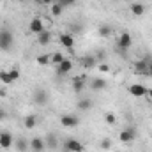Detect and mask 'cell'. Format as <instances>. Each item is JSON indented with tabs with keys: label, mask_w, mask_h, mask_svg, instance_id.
<instances>
[{
	"label": "cell",
	"mask_w": 152,
	"mask_h": 152,
	"mask_svg": "<svg viewBox=\"0 0 152 152\" xmlns=\"http://www.w3.org/2000/svg\"><path fill=\"white\" fill-rule=\"evenodd\" d=\"M14 44V36L11 30H0V50L2 51H9Z\"/></svg>",
	"instance_id": "obj_1"
},
{
	"label": "cell",
	"mask_w": 152,
	"mask_h": 152,
	"mask_svg": "<svg viewBox=\"0 0 152 152\" xmlns=\"http://www.w3.org/2000/svg\"><path fill=\"white\" fill-rule=\"evenodd\" d=\"M64 151L66 152H83L85 151V147H83V143L80 142V140H76V138H67L66 142H64Z\"/></svg>",
	"instance_id": "obj_2"
},
{
	"label": "cell",
	"mask_w": 152,
	"mask_h": 152,
	"mask_svg": "<svg viewBox=\"0 0 152 152\" xmlns=\"http://www.w3.org/2000/svg\"><path fill=\"white\" fill-rule=\"evenodd\" d=\"M131 46H133V37H131V34H129V32H122V34L118 36V41H117V48L122 50V51H127Z\"/></svg>",
	"instance_id": "obj_3"
},
{
	"label": "cell",
	"mask_w": 152,
	"mask_h": 152,
	"mask_svg": "<svg viewBox=\"0 0 152 152\" xmlns=\"http://www.w3.org/2000/svg\"><path fill=\"white\" fill-rule=\"evenodd\" d=\"M60 124H62V127H67V129H73V127H78V124H80V118L73 113H66L60 117Z\"/></svg>",
	"instance_id": "obj_4"
},
{
	"label": "cell",
	"mask_w": 152,
	"mask_h": 152,
	"mask_svg": "<svg viewBox=\"0 0 152 152\" xmlns=\"http://www.w3.org/2000/svg\"><path fill=\"white\" fill-rule=\"evenodd\" d=\"M134 138H136V129L134 127H126L118 133V140L122 143H131V142H134Z\"/></svg>",
	"instance_id": "obj_5"
},
{
	"label": "cell",
	"mask_w": 152,
	"mask_h": 152,
	"mask_svg": "<svg viewBox=\"0 0 152 152\" xmlns=\"http://www.w3.org/2000/svg\"><path fill=\"white\" fill-rule=\"evenodd\" d=\"M28 30L32 32V34H41L42 30H44V25H42V18H39V16H36V18H32L30 20V23H28Z\"/></svg>",
	"instance_id": "obj_6"
},
{
	"label": "cell",
	"mask_w": 152,
	"mask_h": 152,
	"mask_svg": "<svg viewBox=\"0 0 152 152\" xmlns=\"http://www.w3.org/2000/svg\"><path fill=\"white\" fill-rule=\"evenodd\" d=\"M88 85H90V90H94V92H101V90H104V88H106V85H108V83H106V80H104V78H92Z\"/></svg>",
	"instance_id": "obj_7"
},
{
	"label": "cell",
	"mask_w": 152,
	"mask_h": 152,
	"mask_svg": "<svg viewBox=\"0 0 152 152\" xmlns=\"http://www.w3.org/2000/svg\"><path fill=\"white\" fill-rule=\"evenodd\" d=\"M58 41H60V44H62L64 48H67V50H73V46H75V37H73L69 32H62V34L58 36Z\"/></svg>",
	"instance_id": "obj_8"
},
{
	"label": "cell",
	"mask_w": 152,
	"mask_h": 152,
	"mask_svg": "<svg viewBox=\"0 0 152 152\" xmlns=\"http://www.w3.org/2000/svg\"><path fill=\"white\" fill-rule=\"evenodd\" d=\"M129 94L133 97H143V96H147V88L143 85H140V83H133L129 87Z\"/></svg>",
	"instance_id": "obj_9"
},
{
	"label": "cell",
	"mask_w": 152,
	"mask_h": 152,
	"mask_svg": "<svg viewBox=\"0 0 152 152\" xmlns=\"http://www.w3.org/2000/svg\"><path fill=\"white\" fill-rule=\"evenodd\" d=\"M0 147H2V149H5V151L12 147V134H11L9 131L0 133Z\"/></svg>",
	"instance_id": "obj_10"
},
{
	"label": "cell",
	"mask_w": 152,
	"mask_h": 152,
	"mask_svg": "<svg viewBox=\"0 0 152 152\" xmlns=\"http://www.w3.org/2000/svg\"><path fill=\"white\" fill-rule=\"evenodd\" d=\"M73 71V62L69 60V58H64L58 66H57V73L58 75H67V73H71Z\"/></svg>",
	"instance_id": "obj_11"
},
{
	"label": "cell",
	"mask_w": 152,
	"mask_h": 152,
	"mask_svg": "<svg viewBox=\"0 0 152 152\" xmlns=\"http://www.w3.org/2000/svg\"><path fill=\"white\" fill-rule=\"evenodd\" d=\"M30 149L34 152H44V149H46V142L42 140V138H32L30 140Z\"/></svg>",
	"instance_id": "obj_12"
},
{
	"label": "cell",
	"mask_w": 152,
	"mask_h": 152,
	"mask_svg": "<svg viewBox=\"0 0 152 152\" xmlns=\"http://www.w3.org/2000/svg\"><path fill=\"white\" fill-rule=\"evenodd\" d=\"M46 101H48V94H46V90L37 88V90L34 92V103L39 104V106H42V104H46Z\"/></svg>",
	"instance_id": "obj_13"
},
{
	"label": "cell",
	"mask_w": 152,
	"mask_h": 152,
	"mask_svg": "<svg viewBox=\"0 0 152 152\" xmlns=\"http://www.w3.org/2000/svg\"><path fill=\"white\" fill-rule=\"evenodd\" d=\"M129 11H131L133 16H143V14H145V5H143L142 2H133V4L129 5Z\"/></svg>",
	"instance_id": "obj_14"
},
{
	"label": "cell",
	"mask_w": 152,
	"mask_h": 152,
	"mask_svg": "<svg viewBox=\"0 0 152 152\" xmlns=\"http://www.w3.org/2000/svg\"><path fill=\"white\" fill-rule=\"evenodd\" d=\"M134 73L149 76V60H138L134 64Z\"/></svg>",
	"instance_id": "obj_15"
},
{
	"label": "cell",
	"mask_w": 152,
	"mask_h": 152,
	"mask_svg": "<svg viewBox=\"0 0 152 152\" xmlns=\"http://www.w3.org/2000/svg\"><path fill=\"white\" fill-rule=\"evenodd\" d=\"M83 88H85V78L83 76H75L73 78V90L76 94H80V92H83Z\"/></svg>",
	"instance_id": "obj_16"
},
{
	"label": "cell",
	"mask_w": 152,
	"mask_h": 152,
	"mask_svg": "<svg viewBox=\"0 0 152 152\" xmlns=\"http://www.w3.org/2000/svg\"><path fill=\"white\" fill-rule=\"evenodd\" d=\"M46 147L48 149H51V151H55L57 147H58V138H57V134L55 133H48V136H46Z\"/></svg>",
	"instance_id": "obj_17"
},
{
	"label": "cell",
	"mask_w": 152,
	"mask_h": 152,
	"mask_svg": "<svg viewBox=\"0 0 152 152\" xmlns=\"http://www.w3.org/2000/svg\"><path fill=\"white\" fill-rule=\"evenodd\" d=\"M37 42L41 46H48V44L51 42V34H50L48 30H42L41 34H37Z\"/></svg>",
	"instance_id": "obj_18"
},
{
	"label": "cell",
	"mask_w": 152,
	"mask_h": 152,
	"mask_svg": "<svg viewBox=\"0 0 152 152\" xmlns=\"http://www.w3.org/2000/svg\"><path fill=\"white\" fill-rule=\"evenodd\" d=\"M81 64H83V67H87V69L90 67V69H92V67H96V66H97V58H96L94 55H87V57H83Z\"/></svg>",
	"instance_id": "obj_19"
},
{
	"label": "cell",
	"mask_w": 152,
	"mask_h": 152,
	"mask_svg": "<svg viewBox=\"0 0 152 152\" xmlns=\"http://www.w3.org/2000/svg\"><path fill=\"white\" fill-rule=\"evenodd\" d=\"M30 149V142H27L25 138H18L16 140V151L18 152H27Z\"/></svg>",
	"instance_id": "obj_20"
},
{
	"label": "cell",
	"mask_w": 152,
	"mask_h": 152,
	"mask_svg": "<svg viewBox=\"0 0 152 152\" xmlns=\"http://www.w3.org/2000/svg\"><path fill=\"white\" fill-rule=\"evenodd\" d=\"M23 126H25V129H34V127L37 126V118H36L34 115H27V117L23 118Z\"/></svg>",
	"instance_id": "obj_21"
},
{
	"label": "cell",
	"mask_w": 152,
	"mask_h": 152,
	"mask_svg": "<svg viewBox=\"0 0 152 152\" xmlns=\"http://www.w3.org/2000/svg\"><path fill=\"white\" fill-rule=\"evenodd\" d=\"M50 12H51V16H62V12H64V7L60 5V4H57V2H53L51 4V7H50Z\"/></svg>",
	"instance_id": "obj_22"
},
{
	"label": "cell",
	"mask_w": 152,
	"mask_h": 152,
	"mask_svg": "<svg viewBox=\"0 0 152 152\" xmlns=\"http://www.w3.org/2000/svg\"><path fill=\"white\" fill-rule=\"evenodd\" d=\"M112 32H113V28H112L110 25H101V27L97 28V34H99L101 37H110Z\"/></svg>",
	"instance_id": "obj_23"
},
{
	"label": "cell",
	"mask_w": 152,
	"mask_h": 152,
	"mask_svg": "<svg viewBox=\"0 0 152 152\" xmlns=\"http://www.w3.org/2000/svg\"><path fill=\"white\" fill-rule=\"evenodd\" d=\"M36 62H37L39 66H48V64L51 62V55H48V53H42V55H37Z\"/></svg>",
	"instance_id": "obj_24"
},
{
	"label": "cell",
	"mask_w": 152,
	"mask_h": 152,
	"mask_svg": "<svg viewBox=\"0 0 152 152\" xmlns=\"http://www.w3.org/2000/svg\"><path fill=\"white\" fill-rule=\"evenodd\" d=\"M90 108H92V101H90V99H80V101H78V110L87 112V110H90Z\"/></svg>",
	"instance_id": "obj_25"
},
{
	"label": "cell",
	"mask_w": 152,
	"mask_h": 152,
	"mask_svg": "<svg viewBox=\"0 0 152 152\" xmlns=\"http://www.w3.org/2000/svg\"><path fill=\"white\" fill-rule=\"evenodd\" d=\"M64 58H66V57H64L60 51H55V53L51 55V62H50V64H53V66H58V64H60Z\"/></svg>",
	"instance_id": "obj_26"
},
{
	"label": "cell",
	"mask_w": 152,
	"mask_h": 152,
	"mask_svg": "<svg viewBox=\"0 0 152 152\" xmlns=\"http://www.w3.org/2000/svg\"><path fill=\"white\" fill-rule=\"evenodd\" d=\"M0 81H2L4 85H11V83H12L11 76H9V71H0Z\"/></svg>",
	"instance_id": "obj_27"
},
{
	"label": "cell",
	"mask_w": 152,
	"mask_h": 152,
	"mask_svg": "<svg viewBox=\"0 0 152 152\" xmlns=\"http://www.w3.org/2000/svg\"><path fill=\"white\" fill-rule=\"evenodd\" d=\"M104 122L110 124V126H113L115 122H117V115L112 113V112H106V113H104Z\"/></svg>",
	"instance_id": "obj_28"
},
{
	"label": "cell",
	"mask_w": 152,
	"mask_h": 152,
	"mask_svg": "<svg viewBox=\"0 0 152 152\" xmlns=\"http://www.w3.org/2000/svg\"><path fill=\"white\" fill-rule=\"evenodd\" d=\"M9 76H11V80H12V81H16V80H20V76H21V71H20L18 67H12V69L9 71Z\"/></svg>",
	"instance_id": "obj_29"
},
{
	"label": "cell",
	"mask_w": 152,
	"mask_h": 152,
	"mask_svg": "<svg viewBox=\"0 0 152 152\" xmlns=\"http://www.w3.org/2000/svg\"><path fill=\"white\" fill-rule=\"evenodd\" d=\"M53 2L60 4L62 7H69V5H75V4H76V0H53Z\"/></svg>",
	"instance_id": "obj_30"
},
{
	"label": "cell",
	"mask_w": 152,
	"mask_h": 152,
	"mask_svg": "<svg viewBox=\"0 0 152 152\" xmlns=\"http://www.w3.org/2000/svg\"><path fill=\"white\" fill-rule=\"evenodd\" d=\"M101 149H104V151L112 149V140H110V138H104V140H101Z\"/></svg>",
	"instance_id": "obj_31"
},
{
	"label": "cell",
	"mask_w": 152,
	"mask_h": 152,
	"mask_svg": "<svg viewBox=\"0 0 152 152\" xmlns=\"http://www.w3.org/2000/svg\"><path fill=\"white\" fill-rule=\"evenodd\" d=\"M97 69H99L101 73H108V71H110V66H108V64H103V62H101V64H97Z\"/></svg>",
	"instance_id": "obj_32"
},
{
	"label": "cell",
	"mask_w": 152,
	"mask_h": 152,
	"mask_svg": "<svg viewBox=\"0 0 152 152\" xmlns=\"http://www.w3.org/2000/svg\"><path fill=\"white\" fill-rule=\"evenodd\" d=\"M94 57L97 58V62H103V60H104V57H106V53H104V51H99V53H97V55H94Z\"/></svg>",
	"instance_id": "obj_33"
},
{
	"label": "cell",
	"mask_w": 152,
	"mask_h": 152,
	"mask_svg": "<svg viewBox=\"0 0 152 152\" xmlns=\"http://www.w3.org/2000/svg\"><path fill=\"white\" fill-rule=\"evenodd\" d=\"M7 96V90H5V87L4 88H0V97H5Z\"/></svg>",
	"instance_id": "obj_34"
},
{
	"label": "cell",
	"mask_w": 152,
	"mask_h": 152,
	"mask_svg": "<svg viewBox=\"0 0 152 152\" xmlns=\"http://www.w3.org/2000/svg\"><path fill=\"white\" fill-rule=\"evenodd\" d=\"M2 118H5V110H4V108H0V120H2Z\"/></svg>",
	"instance_id": "obj_35"
},
{
	"label": "cell",
	"mask_w": 152,
	"mask_h": 152,
	"mask_svg": "<svg viewBox=\"0 0 152 152\" xmlns=\"http://www.w3.org/2000/svg\"><path fill=\"white\" fill-rule=\"evenodd\" d=\"M149 76H152V60H149Z\"/></svg>",
	"instance_id": "obj_36"
},
{
	"label": "cell",
	"mask_w": 152,
	"mask_h": 152,
	"mask_svg": "<svg viewBox=\"0 0 152 152\" xmlns=\"http://www.w3.org/2000/svg\"><path fill=\"white\" fill-rule=\"evenodd\" d=\"M42 4H46V5H50V4H53V0H41Z\"/></svg>",
	"instance_id": "obj_37"
},
{
	"label": "cell",
	"mask_w": 152,
	"mask_h": 152,
	"mask_svg": "<svg viewBox=\"0 0 152 152\" xmlns=\"http://www.w3.org/2000/svg\"><path fill=\"white\" fill-rule=\"evenodd\" d=\"M147 96L151 97V101H152V88H149V90H147Z\"/></svg>",
	"instance_id": "obj_38"
},
{
	"label": "cell",
	"mask_w": 152,
	"mask_h": 152,
	"mask_svg": "<svg viewBox=\"0 0 152 152\" xmlns=\"http://www.w3.org/2000/svg\"><path fill=\"white\" fill-rule=\"evenodd\" d=\"M16 2H27V0H16Z\"/></svg>",
	"instance_id": "obj_39"
},
{
	"label": "cell",
	"mask_w": 152,
	"mask_h": 152,
	"mask_svg": "<svg viewBox=\"0 0 152 152\" xmlns=\"http://www.w3.org/2000/svg\"><path fill=\"white\" fill-rule=\"evenodd\" d=\"M151 103H152V101H151Z\"/></svg>",
	"instance_id": "obj_40"
},
{
	"label": "cell",
	"mask_w": 152,
	"mask_h": 152,
	"mask_svg": "<svg viewBox=\"0 0 152 152\" xmlns=\"http://www.w3.org/2000/svg\"><path fill=\"white\" fill-rule=\"evenodd\" d=\"M151 143H152V142H151Z\"/></svg>",
	"instance_id": "obj_41"
}]
</instances>
